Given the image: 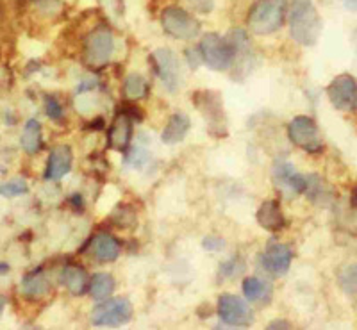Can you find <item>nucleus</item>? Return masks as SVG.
<instances>
[{
  "label": "nucleus",
  "mask_w": 357,
  "mask_h": 330,
  "mask_svg": "<svg viewBox=\"0 0 357 330\" xmlns=\"http://www.w3.org/2000/svg\"><path fill=\"white\" fill-rule=\"evenodd\" d=\"M289 33L304 47L316 45L322 36V18L313 0H291L289 8Z\"/></svg>",
  "instance_id": "f257e3e1"
},
{
  "label": "nucleus",
  "mask_w": 357,
  "mask_h": 330,
  "mask_svg": "<svg viewBox=\"0 0 357 330\" xmlns=\"http://www.w3.org/2000/svg\"><path fill=\"white\" fill-rule=\"evenodd\" d=\"M286 18V0H257L248 13V29L257 36L279 30Z\"/></svg>",
  "instance_id": "f03ea898"
},
{
  "label": "nucleus",
  "mask_w": 357,
  "mask_h": 330,
  "mask_svg": "<svg viewBox=\"0 0 357 330\" xmlns=\"http://www.w3.org/2000/svg\"><path fill=\"white\" fill-rule=\"evenodd\" d=\"M200 57L202 63L208 64L209 68H213L217 72H226L232 66L236 52H234L232 45L227 38H221L218 34L209 33L205 34L202 42L199 45Z\"/></svg>",
  "instance_id": "7ed1b4c3"
},
{
  "label": "nucleus",
  "mask_w": 357,
  "mask_h": 330,
  "mask_svg": "<svg viewBox=\"0 0 357 330\" xmlns=\"http://www.w3.org/2000/svg\"><path fill=\"white\" fill-rule=\"evenodd\" d=\"M161 26L175 39H193L200 34V21L183 8L170 6L161 15Z\"/></svg>",
  "instance_id": "20e7f679"
},
{
  "label": "nucleus",
  "mask_w": 357,
  "mask_h": 330,
  "mask_svg": "<svg viewBox=\"0 0 357 330\" xmlns=\"http://www.w3.org/2000/svg\"><path fill=\"white\" fill-rule=\"evenodd\" d=\"M131 318L132 305L125 298H106L91 311V323L95 327H120L131 322Z\"/></svg>",
  "instance_id": "39448f33"
},
{
  "label": "nucleus",
  "mask_w": 357,
  "mask_h": 330,
  "mask_svg": "<svg viewBox=\"0 0 357 330\" xmlns=\"http://www.w3.org/2000/svg\"><path fill=\"white\" fill-rule=\"evenodd\" d=\"M218 316L229 327H250L254 323V313L248 302L230 293L218 298Z\"/></svg>",
  "instance_id": "423d86ee"
},
{
  "label": "nucleus",
  "mask_w": 357,
  "mask_h": 330,
  "mask_svg": "<svg viewBox=\"0 0 357 330\" xmlns=\"http://www.w3.org/2000/svg\"><path fill=\"white\" fill-rule=\"evenodd\" d=\"M288 136L291 143L304 149L306 152L316 154L323 149L318 125L309 116H297V118L291 120L288 125Z\"/></svg>",
  "instance_id": "0eeeda50"
},
{
  "label": "nucleus",
  "mask_w": 357,
  "mask_h": 330,
  "mask_svg": "<svg viewBox=\"0 0 357 330\" xmlns=\"http://www.w3.org/2000/svg\"><path fill=\"white\" fill-rule=\"evenodd\" d=\"M115 52V38L107 27H98L84 42V55L86 61L93 66H102L111 59Z\"/></svg>",
  "instance_id": "6e6552de"
},
{
  "label": "nucleus",
  "mask_w": 357,
  "mask_h": 330,
  "mask_svg": "<svg viewBox=\"0 0 357 330\" xmlns=\"http://www.w3.org/2000/svg\"><path fill=\"white\" fill-rule=\"evenodd\" d=\"M150 61H152L154 72L161 79L165 88L170 93L177 91L178 84H181V64H178L175 52H172L170 48H159L150 55Z\"/></svg>",
  "instance_id": "1a4fd4ad"
},
{
  "label": "nucleus",
  "mask_w": 357,
  "mask_h": 330,
  "mask_svg": "<svg viewBox=\"0 0 357 330\" xmlns=\"http://www.w3.org/2000/svg\"><path fill=\"white\" fill-rule=\"evenodd\" d=\"M327 97L331 104L336 109L354 113L357 107V84L356 79L349 73L338 75L334 81L329 84Z\"/></svg>",
  "instance_id": "9d476101"
},
{
  "label": "nucleus",
  "mask_w": 357,
  "mask_h": 330,
  "mask_svg": "<svg viewBox=\"0 0 357 330\" xmlns=\"http://www.w3.org/2000/svg\"><path fill=\"white\" fill-rule=\"evenodd\" d=\"M272 177L277 187H281L282 191H288V193H293V195H300L307 187V177L298 174L293 165H289V163H277L273 166Z\"/></svg>",
  "instance_id": "9b49d317"
},
{
  "label": "nucleus",
  "mask_w": 357,
  "mask_h": 330,
  "mask_svg": "<svg viewBox=\"0 0 357 330\" xmlns=\"http://www.w3.org/2000/svg\"><path fill=\"white\" fill-rule=\"evenodd\" d=\"M261 261H263V266L266 268L272 275H286L289 266H291V261H293V252H291L286 245L272 241L268 245V248L264 250Z\"/></svg>",
  "instance_id": "f8f14e48"
},
{
  "label": "nucleus",
  "mask_w": 357,
  "mask_h": 330,
  "mask_svg": "<svg viewBox=\"0 0 357 330\" xmlns=\"http://www.w3.org/2000/svg\"><path fill=\"white\" fill-rule=\"evenodd\" d=\"M72 163L73 156L68 145H57V147H54V149L51 150V156H48L45 178H47V181H60L64 175L70 174Z\"/></svg>",
  "instance_id": "ddd939ff"
},
{
  "label": "nucleus",
  "mask_w": 357,
  "mask_h": 330,
  "mask_svg": "<svg viewBox=\"0 0 357 330\" xmlns=\"http://www.w3.org/2000/svg\"><path fill=\"white\" fill-rule=\"evenodd\" d=\"M255 218H257V223L264 230H270V232H279V230L284 229L286 225V218L282 214L281 203L277 202V200H266L264 203H261Z\"/></svg>",
  "instance_id": "4468645a"
},
{
  "label": "nucleus",
  "mask_w": 357,
  "mask_h": 330,
  "mask_svg": "<svg viewBox=\"0 0 357 330\" xmlns=\"http://www.w3.org/2000/svg\"><path fill=\"white\" fill-rule=\"evenodd\" d=\"M131 138H132L131 116L125 115V113H120V115L116 116L115 122H113V125L109 127V132H107L109 147L115 150L127 149V145L131 143Z\"/></svg>",
  "instance_id": "2eb2a0df"
},
{
  "label": "nucleus",
  "mask_w": 357,
  "mask_h": 330,
  "mask_svg": "<svg viewBox=\"0 0 357 330\" xmlns=\"http://www.w3.org/2000/svg\"><path fill=\"white\" fill-rule=\"evenodd\" d=\"M89 248L100 263H113L120 255V243L111 234H97L89 243Z\"/></svg>",
  "instance_id": "dca6fc26"
},
{
  "label": "nucleus",
  "mask_w": 357,
  "mask_h": 330,
  "mask_svg": "<svg viewBox=\"0 0 357 330\" xmlns=\"http://www.w3.org/2000/svg\"><path fill=\"white\" fill-rule=\"evenodd\" d=\"M190 127H192V122H190V116H187L186 113H174L161 134L163 143H181V141L186 138L187 132H190Z\"/></svg>",
  "instance_id": "f3484780"
},
{
  "label": "nucleus",
  "mask_w": 357,
  "mask_h": 330,
  "mask_svg": "<svg viewBox=\"0 0 357 330\" xmlns=\"http://www.w3.org/2000/svg\"><path fill=\"white\" fill-rule=\"evenodd\" d=\"M60 282L68 289L72 295H82L88 289V275L81 266L68 264L64 266L60 275Z\"/></svg>",
  "instance_id": "a211bd4d"
},
{
  "label": "nucleus",
  "mask_w": 357,
  "mask_h": 330,
  "mask_svg": "<svg viewBox=\"0 0 357 330\" xmlns=\"http://www.w3.org/2000/svg\"><path fill=\"white\" fill-rule=\"evenodd\" d=\"M48 289H51V282L45 277L43 271H35L27 275L26 279L21 280L20 284V291L26 295V297H33V298H39L43 295H47Z\"/></svg>",
  "instance_id": "6ab92c4d"
},
{
  "label": "nucleus",
  "mask_w": 357,
  "mask_h": 330,
  "mask_svg": "<svg viewBox=\"0 0 357 330\" xmlns=\"http://www.w3.org/2000/svg\"><path fill=\"white\" fill-rule=\"evenodd\" d=\"M42 125L38 120H29L21 131L20 143L27 154H38L42 149Z\"/></svg>",
  "instance_id": "aec40b11"
},
{
  "label": "nucleus",
  "mask_w": 357,
  "mask_h": 330,
  "mask_svg": "<svg viewBox=\"0 0 357 330\" xmlns=\"http://www.w3.org/2000/svg\"><path fill=\"white\" fill-rule=\"evenodd\" d=\"M243 295L248 302H264L272 297V288L270 284L263 282L257 277H248L243 280Z\"/></svg>",
  "instance_id": "412c9836"
},
{
  "label": "nucleus",
  "mask_w": 357,
  "mask_h": 330,
  "mask_svg": "<svg viewBox=\"0 0 357 330\" xmlns=\"http://www.w3.org/2000/svg\"><path fill=\"white\" fill-rule=\"evenodd\" d=\"M116 288V282L113 279V275L109 273H95L91 282H89V293H91V297L93 300H106L113 295Z\"/></svg>",
  "instance_id": "4be33fe9"
},
{
  "label": "nucleus",
  "mask_w": 357,
  "mask_h": 330,
  "mask_svg": "<svg viewBox=\"0 0 357 330\" xmlns=\"http://www.w3.org/2000/svg\"><path fill=\"white\" fill-rule=\"evenodd\" d=\"M124 93L131 100L147 97V93H149V82H147V79L141 73H131L124 82Z\"/></svg>",
  "instance_id": "5701e85b"
},
{
  "label": "nucleus",
  "mask_w": 357,
  "mask_h": 330,
  "mask_svg": "<svg viewBox=\"0 0 357 330\" xmlns=\"http://www.w3.org/2000/svg\"><path fill=\"white\" fill-rule=\"evenodd\" d=\"M338 280H340V286L349 297H356V286H357V273H356V264H349L345 266L343 270L338 273Z\"/></svg>",
  "instance_id": "b1692460"
},
{
  "label": "nucleus",
  "mask_w": 357,
  "mask_h": 330,
  "mask_svg": "<svg viewBox=\"0 0 357 330\" xmlns=\"http://www.w3.org/2000/svg\"><path fill=\"white\" fill-rule=\"evenodd\" d=\"M29 187H27V182L21 181V178H13V181L4 182L0 186V195L6 196V199H15V196L26 195Z\"/></svg>",
  "instance_id": "393cba45"
},
{
  "label": "nucleus",
  "mask_w": 357,
  "mask_h": 330,
  "mask_svg": "<svg viewBox=\"0 0 357 330\" xmlns=\"http://www.w3.org/2000/svg\"><path fill=\"white\" fill-rule=\"evenodd\" d=\"M125 161H127V165H131L132 168H143V166L149 163V152L140 149V147H134V149L127 154Z\"/></svg>",
  "instance_id": "a878e982"
},
{
  "label": "nucleus",
  "mask_w": 357,
  "mask_h": 330,
  "mask_svg": "<svg viewBox=\"0 0 357 330\" xmlns=\"http://www.w3.org/2000/svg\"><path fill=\"white\" fill-rule=\"evenodd\" d=\"M243 270H245V264H243L241 259H238V257L229 259L227 263H223L220 266V273L223 277H236V275H239Z\"/></svg>",
  "instance_id": "bb28decb"
},
{
  "label": "nucleus",
  "mask_w": 357,
  "mask_h": 330,
  "mask_svg": "<svg viewBox=\"0 0 357 330\" xmlns=\"http://www.w3.org/2000/svg\"><path fill=\"white\" fill-rule=\"evenodd\" d=\"M45 109H47V115L51 120H61L63 118V107H61V104L57 100H55L54 97H47V100H45Z\"/></svg>",
  "instance_id": "cd10ccee"
},
{
  "label": "nucleus",
  "mask_w": 357,
  "mask_h": 330,
  "mask_svg": "<svg viewBox=\"0 0 357 330\" xmlns=\"http://www.w3.org/2000/svg\"><path fill=\"white\" fill-rule=\"evenodd\" d=\"M202 246H204L205 250H209V252H220V250L226 248V241L218 236H209L205 237Z\"/></svg>",
  "instance_id": "c85d7f7f"
},
{
  "label": "nucleus",
  "mask_w": 357,
  "mask_h": 330,
  "mask_svg": "<svg viewBox=\"0 0 357 330\" xmlns=\"http://www.w3.org/2000/svg\"><path fill=\"white\" fill-rule=\"evenodd\" d=\"M187 61H190V66L193 68V70H196L200 64V61H202V57H200V52L199 51H187Z\"/></svg>",
  "instance_id": "c756f323"
},
{
  "label": "nucleus",
  "mask_w": 357,
  "mask_h": 330,
  "mask_svg": "<svg viewBox=\"0 0 357 330\" xmlns=\"http://www.w3.org/2000/svg\"><path fill=\"white\" fill-rule=\"evenodd\" d=\"M268 329L275 330V329H291V323L286 322V320H273V322L268 323Z\"/></svg>",
  "instance_id": "7c9ffc66"
},
{
  "label": "nucleus",
  "mask_w": 357,
  "mask_h": 330,
  "mask_svg": "<svg viewBox=\"0 0 357 330\" xmlns=\"http://www.w3.org/2000/svg\"><path fill=\"white\" fill-rule=\"evenodd\" d=\"M343 4H345V8L350 9V11L356 9V0H343Z\"/></svg>",
  "instance_id": "2f4dec72"
},
{
  "label": "nucleus",
  "mask_w": 357,
  "mask_h": 330,
  "mask_svg": "<svg viewBox=\"0 0 357 330\" xmlns=\"http://www.w3.org/2000/svg\"><path fill=\"white\" fill-rule=\"evenodd\" d=\"M2 309H4V302L0 300V313H2Z\"/></svg>",
  "instance_id": "473e14b6"
}]
</instances>
